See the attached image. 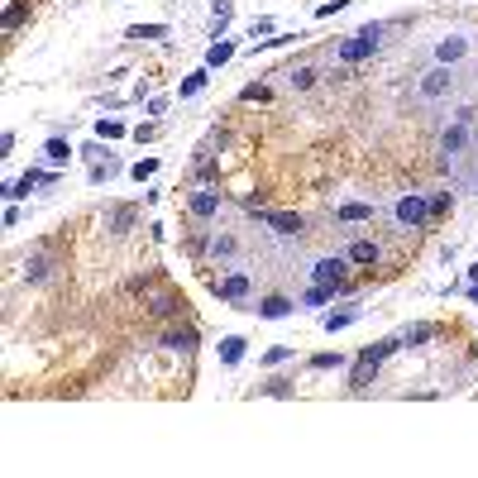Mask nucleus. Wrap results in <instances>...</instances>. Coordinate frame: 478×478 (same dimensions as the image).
Returning <instances> with one entry per match:
<instances>
[{
  "label": "nucleus",
  "mask_w": 478,
  "mask_h": 478,
  "mask_svg": "<svg viewBox=\"0 0 478 478\" xmlns=\"http://www.w3.org/2000/svg\"><path fill=\"white\" fill-rule=\"evenodd\" d=\"M235 58V44H210V53H206V67H225Z\"/></svg>",
  "instance_id": "b1692460"
},
{
  "label": "nucleus",
  "mask_w": 478,
  "mask_h": 478,
  "mask_svg": "<svg viewBox=\"0 0 478 478\" xmlns=\"http://www.w3.org/2000/svg\"><path fill=\"white\" fill-rule=\"evenodd\" d=\"M249 34H254V39H263V34H273V19H254V29H249Z\"/></svg>",
  "instance_id": "e433bc0d"
},
{
  "label": "nucleus",
  "mask_w": 478,
  "mask_h": 478,
  "mask_svg": "<svg viewBox=\"0 0 478 478\" xmlns=\"http://www.w3.org/2000/svg\"><path fill=\"white\" fill-rule=\"evenodd\" d=\"M206 81H210V67H196V72H191V77L182 81V91H177V96L187 101V96H196V91H201V86H206Z\"/></svg>",
  "instance_id": "aec40b11"
},
{
  "label": "nucleus",
  "mask_w": 478,
  "mask_h": 478,
  "mask_svg": "<svg viewBox=\"0 0 478 478\" xmlns=\"http://www.w3.org/2000/svg\"><path fill=\"white\" fill-rule=\"evenodd\" d=\"M469 115L474 111H459L454 115V125H445V134H440V163H445V168L469 148Z\"/></svg>",
  "instance_id": "f03ea898"
},
{
  "label": "nucleus",
  "mask_w": 478,
  "mask_h": 478,
  "mask_svg": "<svg viewBox=\"0 0 478 478\" xmlns=\"http://www.w3.org/2000/svg\"><path fill=\"white\" fill-rule=\"evenodd\" d=\"M215 292H220L225 302H244V297H249V278H244V273H230L225 283H215Z\"/></svg>",
  "instance_id": "9d476101"
},
{
  "label": "nucleus",
  "mask_w": 478,
  "mask_h": 478,
  "mask_svg": "<svg viewBox=\"0 0 478 478\" xmlns=\"http://www.w3.org/2000/svg\"><path fill=\"white\" fill-rule=\"evenodd\" d=\"M153 173H158V158H143V163H134V168H129V177H134V182H148Z\"/></svg>",
  "instance_id": "393cba45"
},
{
  "label": "nucleus",
  "mask_w": 478,
  "mask_h": 478,
  "mask_svg": "<svg viewBox=\"0 0 478 478\" xmlns=\"http://www.w3.org/2000/svg\"><path fill=\"white\" fill-rule=\"evenodd\" d=\"M48 273H53V258L39 254V258H29V263H24V283H44Z\"/></svg>",
  "instance_id": "2eb2a0df"
},
{
  "label": "nucleus",
  "mask_w": 478,
  "mask_h": 478,
  "mask_svg": "<svg viewBox=\"0 0 478 478\" xmlns=\"http://www.w3.org/2000/svg\"><path fill=\"white\" fill-rule=\"evenodd\" d=\"M345 268H350V258H316V263H311V278H316V283H345Z\"/></svg>",
  "instance_id": "0eeeda50"
},
{
  "label": "nucleus",
  "mask_w": 478,
  "mask_h": 478,
  "mask_svg": "<svg viewBox=\"0 0 478 478\" xmlns=\"http://www.w3.org/2000/svg\"><path fill=\"white\" fill-rule=\"evenodd\" d=\"M19 24H24V5H10V10H5V29H19Z\"/></svg>",
  "instance_id": "c756f323"
},
{
  "label": "nucleus",
  "mask_w": 478,
  "mask_h": 478,
  "mask_svg": "<svg viewBox=\"0 0 478 478\" xmlns=\"http://www.w3.org/2000/svg\"><path fill=\"white\" fill-rule=\"evenodd\" d=\"M345 258H350V263H359V268H368V263H378V244H373V239H354Z\"/></svg>",
  "instance_id": "f8f14e48"
},
{
  "label": "nucleus",
  "mask_w": 478,
  "mask_h": 478,
  "mask_svg": "<svg viewBox=\"0 0 478 478\" xmlns=\"http://www.w3.org/2000/svg\"><path fill=\"white\" fill-rule=\"evenodd\" d=\"M382 34H387V24H364L354 39H345V44H340V63L354 67V63H364V58H373V53H378V44H382Z\"/></svg>",
  "instance_id": "f257e3e1"
},
{
  "label": "nucleus",
  "mask_w": 478,
  "mask_h": 478,
  "mask_svg": "<svg viewBox=\"0 0 478 478\" xmlns=\"http://www.w3.org/2000/svg\"><path fill=\"white\" fill-rule=\"evenodd\" d=\"M258 220L268 225L273 235H287V239H292V235H302V230H306V220L297 215V210H263Z\"/></svg>",
  "instance_id": "39448f33"
},
{
  "label": "nucleus",
  "mask_w": 478,
  "mask_h": 478,
  "mask_svg": "<svg viewBox=\"0 0 478 478\" xmlns=\"http://www.w3.org/2000/svg\"><path fill=\"white\" fill-rule=\"evenodd\" d=\"M210 254H215V258H235L239 254L235 235H215V239H210Z\"/></svg>",
  "instance_id": "5701e85b"
},
{
  "label": "nucleus",
  "mask_w": 478,
  "mask_h": 478,
  "mask_svg": "<svg viewBox=\"0 0 478 478\" xmlns=\"http://www.w3.org/2000/svg\"><path fill=\"white\" fill-rule=\"evenodd\" d=\"M373 215V206H364V201H350V206H340V220L345 225H359V220H368Z\"/></svg>",
  "instance_id": "412c9836"
},
{
  "label": "nucleus",
  "mask_w": 478,
  "mask_h": 478,
  "mask_svg": "<svg viewBox=\"0 0 478 478\" xmlns=\"http://www.w3.org/2000/svg\"><path fill=\"white\" fill-rule=\"evenodd\" d=\"M464 53H469V39H464V34H445V39L435 44V58H440L445 67H454Z\"/></svg>",
  "instance_id": "423d86ee"
},
{
  "label": "nucleus",
  "mask_w": 478,
  "mask_h": 478,
  "mask_svg": "<svg viewBox=\"0 0 478 478\" xmlns=\"http://www.w3.org/2000/svg\"><path fill=\"white\" fill-rule=\"evenodd\" d=\"M134 215H139L134 206H115V210H111V230H115V235H125L129 225H134Z\"/></svg>",
  "instance_id": "4be33fe9"
},
{
  "label": "nucleus",
  "mask_w": 478,
  "mask_h": 478,
  "mask_svg": "<svg viewBox=\"0 0 478 478\" xmlns=\"http://www.w3.org/2000/svg\"><path fill=\"white\" fill-rule=\"evenodd\" d=\"M215 210H220V191H210V187L191 191V215H196V220H210Z\"/></svg>",
  "instance_id": "6e6552de"
},
{
  "label": "nucleus",
  "mask_w": 478,
  "mask_h": 478,
  "mask_svg": "<svg viewBox=\"0 0 478 478\" xmlns=\"http://www.w3.org/2000/svg\"><path fill=\"white\" fill-rule=\"evenodd\" d=\"M244 210H249V215H263V196H244Z\"/></svg>",
  "instance_id": "f704fd0d"
},
{
  "label": "nucleus",
  "mask_w": 478,
  "mask_h": 478,
  "mask_svg": "<svg viewBox=\"0 0 478 478\" xmlns=\"http://www.w3.org/2000/svg\"><path fill=\"white\" fill-rule=\"evenodd\" d=\"M449 91H454V72H449L445 63L430 67L426 77H421V101H445Z\"/></svg>",
  "instance_id": "20e7f679"
},
{
  "label": "nucleus",
  "mask_w": 478,
  "mask_h": 478,
  "mask_svg": "<svg viewBox=\"0 0 478 478\" xmlns=\"http://www.w3.org/2000/svg\"><path fill=\"white\" fill-rule=\"evenodd\" d=\"M239 359H244V340H239V335H230V340H220V364H230V368H235Z\"/></svg>",
  "instance_id": "f3484780"
},
{
  "label": "nucleus",
  "mask_w": 478,
  "mask_h": 478,
  "mask_svg": "<svg viewBox=\"0 0 478 478\" xmlns=\"http://www.w3.org/2000/svg\"><path fill=\"white\" fill-rule=\"evenodd\" d=\"M345 325H354V311H335V316H325V330H345Z\"/></svg>",
  "instance_id": "cd10ccee"
},
{
  "label": "nucleus",
  "mask_w": 478,
  "mask_h": 478,
  "mask_svg": "<svg viewBox=\"0 0 478 478\" xmlns=\"http://www.w3.org/2000/svg\"><path fill=\"white\" fill-rule=\"evenodd\" d=\"M125 39H139V44L143 39H168V24H129Z\"/></svg>",
  "instance_id": "a211bd4d"
},
{
  "label": "nucleus",
  "mask_w": 478,
  "mask_h": 478,
  "mask_svg": "<svg viewBox=\"0 0 478 478\" xmlns=\"http://www.w3.org/2000/svg\"><path fill=\"white\" fill-rule=\"evenodd\" d=\"M340 364H345L340 354H316V359H311V368H316V373H325V368H340Z\"/></svg>",
  "instance_id": "c85d7f7f"
},
{
  "label": "nucleus",
  "mask_w": 478,
  "mask_h": 478,
  "mask_svg": "<svg viewBox=\"0 0 478 478\" xmlns=\"http://www.w3.org/2000/svg\"><path fill=\"white\" fill-rule=\"evenodd\" d=\"M397 345H402V340H378V345H368V350L359 354V359H368V364H382V359L397 350Z\"/></svg>",
  "instance_id": "6ab92c4d"
},
{
  "label": "nucleus",
  "mask_w": 478,
  "mask_h": 478,
  "mask_svg": "<svg viewBox=\"0 0 478 478\" xmlns=\"http://www.w3.org/2000/svg\"><path fill=\"white\" fill-rule=\"evenodd\" d=\"M239 96H244V101H268V86H258V81H254V86H244V91H239Z\"/></svg>",
  "instance_id": "473e14b6"
},
{
  "label": "nucleus",
  "mask_w": 478,
  "mask_h": 478,
  "mask_svg": "<svg viewBox=\"0 0 478 478\" xmlns=\"http://www.w3.org/2000/svg\"><path fill=\"white\" fill-rule=\"evenodd\" d=\"M163 345L177 350V354H191V350H196V330H168V335H163Z\"/></svg>",
  "instance_id": "ddd939ff"
},
{
  "label": "nucleus",
  "mask_w": 478,
  "mask_h": 478,
  "mask_svg": "<svg viewBox=\"0 0 478 478\" xmlns=\"http://www.w3.org/2000/svg\"><path fill=\"white\" fill-rule=\"evenodd\" d=\"M153 134H158V125H139V129H134V139H139V143H148Z\"/></svg>",
  "instance_id": "c9c22d12"
},
{
  "label": "nucleus",
  "mask_w": 478,
  "mask_h": 478,
  "mask_svg": "<svg viewBox=\"0 0 478 478\" xmlns=\"http://www.w3.org/2000/svg\"><path fill=\"white\" fill-rule=\"evenodd\" d=\"M292 306H297V302H287V297H263L254 311H258L263 320H283V316H292Z\"/></svg>",
  "instance_id": "9b49d317"
},
{
  "label": "nucleus",
  "mask_w": 478,
  "mask_h": 478,
  "mask_svg": "<svg viewBox=\"0 0 478 478\" xmlns=\"http://www.w3.org/2000/svg\"><path fill=\"white\" fill-rule=\"evenodd\" d=\"M392 215H397V225L402 230H421V225L430 220V201L421 196V191H407L397 206H392Z\"/></svg>",
  "instance_id": "7ed1b4c3"
},
{
  "label": "nucleus",
  "mask_w": 478,
  "mask_h": 478,
  "mask_svg": "<svg viewBox=\"0 0 478 478\" xmlns=\"http://www.w3.org/2000/svg\"><path fill=\"white\" fill-rule=\"evenodd\" d=\"M283 359H292V350H287V345H273V350L263 354V364H283Z\"/></svg>",
  "instance_id": "2f4dec72"
},
{
  "label": "nucleus",
  "mask_w": 478,
  "mask_h": 478,
  "mask_svg": "<svg viewBox=\"0 0 478 478\" xmlns=\"http://www.w3.org/2000/svg\"><path fill=\"white\" fill-rule=\"evenodd\" d=\"M44 153H48V163H53V168H63V163L72 158V143H67V139H48Z\"/></svg>",
  "instance_id": "dca6fc26"
},
{
  "label": "nucleus",
  "mask_w": 478,
  "mask_h": 478,
  "mask_svg": "<svg viewBox=\"0 0 478 478\" xmlns=\"http://www.w3.org/2000/svg\"><path fill=\"white\" fill-rule=\"evenodd\" d=\"M316 67H292V72H287V86H292V91H311V86H316Z\"/></svg>",
  "instance_id": "4468645a"
},
{
  "label": "nucleus",
  "mask_w": 478,
  "mask_h": 478,
  "mask_svg": "<svg viewBox=\"0 0 478 478\" xmlns=\"http://www.w3.org/2000/svg\"><path fill=\"white\" fill-rule=\"evenodd\" d=\"M96 134H101V139H120V134H125V125H120V120H101V125H96Z\"/></svg>",
  "instance_id": "bb28decb"
},
{
  "label": "nucleus",
  "mask_w": 478,
  "mask_h": 478,
  "mask_svg": "<svg viewBox=\"0 0 478 478\" xmlns=\"http://www.w3.org/2000/svg\"><path fill=\"white\" fill-rule=\"evenodd\" d=\"M148 311H153V316H177V311H182V302H177V297H158Z\"/></svg>",
  "instance_id": "a878e982"
},
{
  "label": "nucleus",
  "mask_w": 478,
  "mask_h": 478,
  "mask_svg": "<svg viewBox=\"0 0 478 478\" xmlns=\"http://www.w3.org/2000/svg\"><path fill=\"white\" fill-rule=\"evenodd\" d=\"M48 182H53V173H34V168H29L19 182H10V187H5V196H10V201H19V196H29L34 187H48Z\"/></svg>",
  "instance_id": "1a4fd4ad"
},
{
  "label": "nucleus",
  "mask_w": 478,
  "mask_h": 478,
  "mask_svg": "<svg viewBox=\"0 0 478 478\" xmlns=\"http://www.w3.org/2000/svg\"><path fill=\"white\" fill-rule=\"evenodd\" d=\"M430 335H435V325H412V330H407V345H421Z\"/></svg>",
  "instance_id": "7c9ffc66"
},
{
  "label": "nucleus",
  "mask_w": 478,
  "mask_h": 478,
  "mask_svg": "<svg viewBox=\"0 0 478 478\" xmlns=\"http://www.w3.org/2000/svg\"><path fill=\"white\" fill-rule=\"evenodd\" d=\"M449 210V191H440V196H430V215H445Z\"/></svg>",
  "instance_id": "72a5a7b5"
}]
</instances>
